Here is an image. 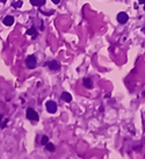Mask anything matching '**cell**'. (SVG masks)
<instances>
[{"mask_svg": "<svg viewBox=\"0 0 145 159\" xmlns=\"http://www.w3.org/2000/svg\"><path fill=\"white\" fill-rule=\"evenodd\" d=\"M26 116H27V119H28V120L34 121V122L39 121V114H37V112H36L34 108H32V107H29V108L27 109Z\"/></svg>", "mask_w": 145, "mask_h": 159, "instance_id": "1", "label": "cell"}, {"mask_svg": "<svg viewBox=\"0 0 145 159\" xmlns=\"http://www.w3.org/2000/svg\"><path fill=\"white\" fill-rule=\"evenodd\" d=\"M26 65L28 69H30V70H33L36 67L37 65V59H36V56H34V55H30V56H28L26 58Z\"/></svg>", "mask_w": 145, "mask_h": 159, "instance_id": "2", "label": "cell"}, {"mask_svg": "<svg viewBox=\"0 0 145 159\" xmlns=\"http://www.w3.org/2000/svg\"><path fill=\"white\" fill-rule=\"evenodd\" d=\"M46 110H48L49 113L55 114L56 112H57V103H56L55 101H52V100H49V101H46Z\"/></svg>", "mask_w": 145, "mask_h": 159, "instance_id": "3", "label": "cell"}, {"mask_svg": "<svg viewBox=\"0 0 145 159\" xmlns=\"http://www.w3.org/2000/svg\"><path fill=\"white\" fill-rule=\"evenodd\" d=\"M46 65L50 70H52V71H58V70H60V64L57 62V60H50V62H46Z\"/></svg>", "mask_w": 145, "mask_h": 159, "instance_id": "4", "label": "cell"}, {"mask_svg": "<svg viewBox=\"0 0 145 159\" xmlns=\"http://www.w3.org/2000/svg\"><path fill=\"white\" fill-rule=\"evenodd\" d=\"M129 20V16H128V14L124 13V12H121V13L117 14V21H119L120 23H126Z\"/></svg>", "mask_w": 145, "mask_h": 159, "instance_id": "5", "label": "cell"}, {"mask_svg": "<svg viewBox=\"0 0 145 159\" xmlns=\"http://www.w3.org/2000/svg\"><path fill=\"white\" fill-rule=\"evenodd\" d=\"M83 84H84V86L87 88V90H92L93 88V81H92V79L91 78H84L83 79Z\"/></svg>", "mask_w": 145, "mask_h": 159, "instance_id": "6", "label": "cell"}, {"mask_svg": "<svg viewBox=\"0 0 145 159\" xmlns=\"http://www.w3.org/2000/svg\"><path fill=\"white\" fill-rule=\"evenodd\" d=\"M60 99L63 100V101H65V102H71V101H72V95H71L70 93L64 92V93H62Z\"/></svg>", "mask_w": 145, "mask_h": 159, "instance_id": "7", "label": "cell"}, {"mask_svg": "<svg viewBox=\"0 0 145 159\" xmlns=\"http://www.w3.org/2000/svg\"><path fill=\"white\" fill-rule=\"evenodd\" d=\"M14 23V18L13 16H11V15H7L4 18V25H6V26H12Z\"/></svg>", "mask_w": 145, "mask_h": 159, "instance_id": "8", "label": "cell"}, {"mask_svg": "<svg viewBox=\"0 0 145 159\" xmlns=\"http://www.w3.org/2000/svg\"><path fill=\"white\" fill-rule=\"evenodd\" d=\"M30 4L34 6H43L46 4V0H30Z\"/></svg>", "mask_w": 145, "mask_h": 159, "instance_id": "9", "label": "cell"}, {"mask_svg": "<svg viewBox=\"0 0 145 159\" xmlns=\"http://www.w3.org/2000/svg\"><path fill=\"white\" fill-rule=\"evenodd\" d=\"M27 34H28V35H30V36H33V39H36V36H37L36 28H35V27H32L30 29H28V30H27Z\"/></svg>", "mask_w": 145, "mask_h": 159, "instance_id": "10", "label": "cell"}, {"mask_svg": "<svg viewBox=\"0 0 145 159\" xmlns=\"http://www.w3.org/2000/svg\"><path fill=\"white\" fill-rule=\"evenodd\" d=\"M46 151H50V152H53V151L56 150L55 145H53L52 143H50V142H48L46 144Z\"/></svg>", "mask_w": 145, "mask_h": 159, "instance_id": "11", "label": "cell"}, {"mask_svg": "<svg viewBox=\"0 0 145 159\" xmlns=\"http://www.w3.org/2000/svg\"><path fill=\"white\" fill-rule=\"evenodd\" d=\"M48 142H49V137H48L46 135H43V136H42V139H41V144L46 145Z\"/></svg>", "mask_w": 145, "mask_h": 159, "instance_id": "12", "label": "cell"}, {"mask_svg": "<svg viewBox=\"0 0 145 159\" xmlns=\"http://www.w3.org/2000/svg\"><path fill=\"white\" fill-rule=\"evenodd\" d=\"M13 6L15 7V8H20V7L22 6V1H18V2H15V4H13Z\"/></svg>", "mask_w": 145, "mask_h": 159, "instance_id": "13", "label": "cell"}, {"mask_svg": "<svg viewBox=\"0 0 145 159\" xmlns=\"http://www.w3.org/2000/svg\"><path fill=\"white\" fill-rule=\"evenodd\" d=\"M59 1H60V0H52L53 4H59Z\"/></svg>", "mask_w": 145, "mask_h": 159, "instance_id": "14", "label": "cell"}, {"mask_svg": "<svg viewBox=\"0 0 145 159\" xmlns=\"http://www.w3.org/2000/svg\"><path fill=\"white\" fill-rule=\"evenodd\" d=\"M140 4H145V0H138Z\"/></svg>", "mask_w": 145, "mask_h": 159, "instance_id": "15", "label": "cell"}, {"mask_svg": "<svg viewBox=\"0 0 145 159\" xmlns=\"http://www.w3.org/2000/svg\"><path fill=\"white\" fill-rule=\"evenodd\" d=\"M1 121H2V115L0 114V122H1Z\"/></svg>", "mask_w": 145, "mask_h": 159, "instance_id": "16", "label": "cell"}, {"mask_svg": "<svg viewBox=\"0 0 145 159\" xmlns=\"http://www.w3.org/2000/svg\"><path fill=\"white\" fill-rule=\"evenodd\" d=\"M0 1H1V2H4V4L6 2V0H0Z\"/></svg>", "mask_w": 145, "mask_h": 159, "instance_id": "17", "label": "cell"}, {"mask_svg": "<svg viewBox=\"0 0 145 159\" xmlns=\"http://www.w3.org/2000/svg\"><path fill=\"white\" fill-rule=\"evenodd\" d=\"M143 96H145V91L143 92Z\"/></svg>", "mask_w": 145, "mask_h": 159, "instance_id": "18", "label": "cell"}, {"mask_svg": "<svg viewBox=\"0 0 145 159\" xmlns=\"http://www.w3.org/2000/svg\"><path fill=\"white\" fill-rule=\"evenodd\" d=\"M144 33H145V28H144Z\"/></svg>", "mask_w": 145, "mask_h": 159, "instance_id": "19", "label": "cell"}, {"mask_svg": "<svg viewBox=\"0 0 145 159\" xmlns=\"http://www.w3.org/2000/svg\"><path fill=\"white\" fill-rule=\"evenodd\" d=\"M144 11H145V6H144Z\"/></svg>", "mask_w": 145, "mask_h": 159, "instance_id": "20", "label": "cell"}]
</instances>
